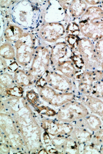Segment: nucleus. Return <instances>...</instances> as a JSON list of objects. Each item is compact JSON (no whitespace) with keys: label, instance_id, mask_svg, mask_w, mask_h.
<instances>
[{"label":"nucleus","instance_id":"nucleus-1","mask_svg":"<svg viewBox=\"0 0 103 154\" xmlns=\"http://www.w3.org/2000/svg\"><path fill=\"white\" fill-rule=\"evenodd\" d=\"M21 134L27 149V153L36 154L43 147L42 133L37 116L25 98L11 113Z\"/></svg>","mask_w":103,"mask_h":154},{"label":"nucleus","instance_id":"nucleus-2","mask_svg":"<svg viewBox=\"0 0 103 154\" xmlns=\"http://www.w3.org/2000/svg\"><path fill=\"white\" fill-rule=\"evenodd\" d=\"M1 142L7 143L12 151L27 153L24 140L11 115L1 112Z\"/></svg>","mask_w":103,"mask_h":154},{"label":"nucleus","instance_id":"nucleus-3","mask_svg":"<svg viewBox=\"0 0 103 154\" xmlns=\"http://www.w3.org/2000/svg\"><path fill=\"white\" fill-rule=\"evenodd\" d=\"M36 40L34 35L24 32L23 36L13 44L16 49V60L21 68L28 69L36 52Z\"/></svg>","mask_w":103,"mask_h":154},{"label":"nucleus","instance_id":"nucleus-4","mask_svg":"<svg viewBox=\"0 0 103 154\" xmlns=\"http://www.w3.org/2000/svg\"><path fill=\"white\" fill-rule=\"evenodd\" d=\"M90 112L87 107L79 100L69 101L56 110L54 119L62 122L73 124L76 121L83 119Z\"/></svg>","mask_w":103,"mask_h":154},{"label":"nucleus","instance_id":"nucleus-5","mask_svg":"<svg viewBox=\"0 0 103 154\" xmlns=\"http://www.w3.org/2000/svg\"><path fill=\"white\" fill-rule=\"evenodd\" d=\"M50 67V49L46 46L39 45L36 48L34 57L27 69L28 72L37 80L43 76Z\"/></svg>","mask_w":103,"mask_h":154},{"label":"nucleus","instance_id":"nucleus-6","mask_svg":"<svg viewBox=\"0 0 103 154\" xmlns=\"http://www.w3.org/2000/svg\"><path fill=\"white\" fill-rule=\"evenodd\" d=\"M41 100L52 107L58 108L73 100L77 95L73 92H62L56 91L48 85L42 88H36Z\"/></svg>","mask_w":103,"mask_h":154},{"label":"nucleus","instance_id":"nucleus-7","mask_svg":"<svg viewBox=\"0 0 103 154\" xmlns=\"http://www.w3.org/2000/svg\"><path fill=\"white\" fill-rule=\"evenodd\" d=\"M77 50L83 59L87 71L102 70L101 61L97 56L93 41L84 37H80L78 41Z\"/></svg>","mask_w":103,"mask_h":154},{"label":"nucleus","instance_id":"nucleus-8","mask_svg":"<svg viewBox=\"0 0 103 154\" xmlns=\"http://www.w3.org/2000/svg\"><path fill=\"white\" fill-rule=\"evenodd\" d=\"M37 118L43 131L51 137L69 136L74 127V125L72 124L62 122L55 119H50L39 115Z\"/></svg>","mask_w":103,"mask_h":154},{"label":"nucleus","instance_id":"nucleus-9","mask_svg":"<svg viewBox=\"0 0 103 154\" xmlns=\"http://www.w3.org/2000/svg\"><path fill=\"white\" fill-rule=\"evenodd\" d=\"M103 77L101 70L86 71L75 82V94L77 96L91 94L94 85Z\"/></svg>","mask_w":103,"mask_h":154},{"label":"nucleus","instance_id":"nucleus-10","mask_svg":"<svg viewBox=\"0 0 103 154\" xmlns=\"http://www.w3.org/2000/svg\"><path fill=\"white\" fill-rule=\"evenodd\" d=\"M43 76L47 85L56 91L62 92H73L75 94V85L73 80L61 73L49 69Z\"/></svg>","mask_w":103,"mask_h":154},{"label":"nucleus","instance_id":"nucleus-11","mask_svg":"<svg viewBox=\"0 0 103 154\" xmlns=\"http://www.w3.org/2000/svg\"><path fill=\"white\" fill-rule=\"evenodd\" d=\"M66 34L64 25L60 22H49L42 25L38 35L40 39L50 43H56Z\"/></svg>","mask_w":103,"mask_h":154},{"label":"nucleus","instance_id":"nucleus-12","mask_svg":"<svg viewBox=\"0 0 103 154\" xmlns=\"http://www.w3.org/2000/svg\"><path fill=\"white\" fill-rule=\"evenodd\" d=\"M59 152V154L81 153L80 145L69 136H51L50 145Z\"/></svg>","mask_w":103,"mask_h":154},{"label":"nucleus","instance_id":"nucleus-13","mask_svg":"<svg viewBox=\"0 0 103 154\" xmlns=\"http://www.w3.org/2000/svg\"><path fill=\"white\" fill-rule=\"evenodd\" d=\"M80 33L84 37L93 42L103 38V20L92 22H79Z\"/></svg>","mask_w":103,"mask_h":154},{"label":"nucleus","instance_id":"nucleus-14","mask_svg":"<svg viewBox=\"0 0 103 154\" xmlns=\"http://www.w3.org/2000/svg\"><path fill=\"white\" fill-rule=\"evenodd\" d=\"M71 49L65 41L58 42L54 44L50 49V67L56 64L70 59L72 54Z\"/></svg>","mask_w":103,"mask_h":154},{"label":"nucleus","instance_id":"nucleus-15","mask_svg":"<svg viewBox=\"0 0 103 154\" xmlns=\"http://www.w3.org/2000/svg\"><path fill=\"white\" fill-rule=\"evenodd\" d=\"M76 98L85 105L91 113L103 118V100L91 94L77 96Z\"/></svg>","mask_w":103,"mask_h":154},{"label":"nucleus","instance_id":"nucleus-16","mask_svg":"<svg viewBox=\"0 0 103 154\" xmlns=\"http://www.w3.org/2000/svg\"><path fill=\"white\" fill-rule=\"evenodd\" d=\"M50 69L61 73L73 82L77 81L80 77L79 72L70 58L56 64Z\"/></svg>","mask_w":103,"mask_h":154},{"label":"nucleus","instance_id":"nucleus-17","mask_svg":"<svg viewBox=\"0 0 103 154\" xmlns=\"http://www.w3.org/2000/svg\"><path fill=\"white\" fill-rule=\"evenodd\" d=\"M73 125L86 128L93 133L103 127V122L101 119L92 113H90L83 119L76 121Z\"/></svg>","mask_w":103,"mask_h":154},{"label":"nucleus","instance_id":"nucleus-18","mask_svg":"<svg viewBox=\"0 0 103 154\" xmlns=\"http://www.w3.org/2000/svg\"><path fill=\"white\" fill-rule=\"evenodd\" d=\"M15 82L17 85L23 88L34 85L36 80L28 72L27 69L20 68L13 74Z\"/></svg>","mask_w":103,"mask_h":154},{"label":"nucleus","instance_id":"nucleus-19","mask_svg":"<svg viewBox=\"0 0 103 154\" xmlns=\"http://www.w3.org/2000/svg\"><path fill=\"white\" fill-rule=\"evenodd\" d=\"M93 134L86 128L74 125L73 131L69 136L75 140L80 146H82L91 143Z\"/></svg>","mask_w":103,"mask_h":154},{"label":"nucleus","instance_id":"nucleus-20","mask_svg":"<svg viewBox=\"0 0 103 154\" xmlns=\"http://www.w3.org/2000/svg\"><path fill=\"white\" fill-rule=\"evenodd\" d=\"M87 8L88 5L85 1H70L68 9L65 12L66 17L79 19L83 15Z\"/></svg>","mask_w":103,"mask_h":154},{"label":"nucleus","instance_id":"nucleus-21","mask_svg":"<svg viewBox=\"0 0 103 154\" xmlns=\"http://www.w3.org/2000/svg\"><path fill=\"white\" fill-rule=\"evenodd\" d=\"M24 32L21 28L16 25H9L4 32V41L13 45L23 36Z\"/></svg>","mask_w":103,"mask_h":154},{"label":"nucleus","instance_id":"nucleus-22","mask_svg":"<svg viewBox=\"0 0 103 154\" xmlns=\"http://www.w3.org/2000/svg\"><path fill=\"white\" fill-rule=\"evenodd\" d=\"M79 19V22H92L103 20V9L98 6L89 7Z\"/></svg>","mask_w":103,"mask_h":154},{"label":"nucleus","instance_id":"nucleus-23","mask_svg":"<svg viewBox=\"0 0 103 154\" xmlns=\"http://www.w3.org/2000/svg\"><path fill=\"white\" fill-rule=\"evenodd\" d=\"M0 55L1 57L7 60H16V53L13 44L6 41L1 43Z\"/></svg>","mask_w":103,"mask_h":154},{"label":"nucleus","instance_id":"nucleus-24","mask_svg":"<svg viewBox=\"0 0 103 154\" xmlns=\"http://www.w3.org/2000/svg\"><path fill=\"white\" fill-rule=\"evenodd\" d=\"M24 88L17 85L8 88H4L1 86V98L9 97H24Z\"/></svg>","mask_w":103,"mask_h":154},{"label":"nucleus","instance_id":"nucleus-25","mask_svg":"<svg viewBox=\"0 0 103 154\" xmlns=\"http://www.w3.org/2000/svg\"><path fill=\"white\" fill-rule=\"evenodd\" d=\"M70 59L74 64L75 66H76L77 69L79 72L80 77V76L85 71H86V70L85 63L83 59L82 58L80 54L78 51V50L76 51H72Z\"/></svg>","mask_w":103,"mask_h":154},{"label":"nucleus","instance_id":"nucleus-26","mask_svg":"<svg viewBox=\"0 0 103 154\" xmlns=\"http://www.w3.org/2000/svg\"><path fill=\"white\" fill-rule=\"evenodd\" d=\"M33 109L34 112L40 116L47 118H53L54 119L56 115V110H54L49 106L42 104V103L33 108Z\"/></svg>","mask_w":103,"mask_h":154},{"label":"nucleus","instance_id":"nucleus-27","mask_svg":"<svg viewBox=\"0 0 103 154\" xmlns=\"http://www.w3.org/2000/svg\"><path fill=\"white\" fill-rule=\"evenodd\" d=\"M25 97L33 109L42 103V100H41L39 93L34 89H28L26 91Z\"/></svg>","mask_w":103,"mask_h":154},{"label":"nucleus","instance_id":"nucleus-28","mask_svg":"<svg viewBox=\"0 0 103 154\" xmlns=\"http://www.w3.org/2000/svg\"><path fill=\"white\" fill-rule=\"evenodd\" d=\"M0 85L4 88H12L16 85L13 74L9 72H1Z\"/></svg>","mask_w":103,"mask_h":154},{"label":"nucleus","instance_id":"nucleus-29","mask_svg":"<svg viewBox=\"0 0 103 154\" xmlns=\"http://www.w3.org/2000/svg\"><path fill=\"white\" fill-rule=\"evenodd\" d=\"M65 31L66 35L79 36L81 34L79 24L74 21H71L68 24Z\"/></svg>","mask_w":103,"mask_h":154},{"label":"nucleus","instance_id":"nucleus-30","mask_svg":"<svg viewBox=\"0 0 103 154\" xmlns=\"http://www.w3.org/2000/svg\"><path fill=\"white\" fill-rule=\"evenodd\" d=\"M81 153L82 154H101L100 148L92 143L80 146Z\"/></svg>","mask_w":103,"mask_h":154},{"label":"nucleus","instance_id":"nucleus-31","mask_svg":"<svg viewBox=\"0 0 103 154\" xmlns=\"http://www.w3.org/2000/svg\"><path fill=\"white\" fill-rule=\"evenodd\" d=\"M91 95L101 99L103 98V77L94 85Z\"/></svg>","mask_w":103,"mask_h":154},{"label":"nucleus","instance_id":"nucleus-32","mask_svg":"<svg viewBox=\"0 0 103 154\" xmlns=\"http://www.w3.org/2000/svg\"><path fill=\"white\" fill-rule=\"evenodd\" d=\"M91 143L100 148L103 144V127L93 134Z\"/></svg>","mask_w":103,"mask_h":154},{"label":"nucleus","instance_id":"nucleus-33","mask_svg":"<svg viewBox=\"0 0 103 154\" xmlns=\"http://www.w3.org/2000/svg\"><path fill=\"white\" fill-rule=\"evenodd\" d=\"M80 38V36L66 35L64 39L65 41L71 49L72 51H76L77 50L78 44Z\"/></svg>","mask_w":103,"mask_h":154},{"label":"nucleus","instance_id":"nucleus-34","mask_svg":"<svg viewBox=\"0 0 103 154\" xmlns=\"http://www.w3.org/2000/svg\"><path fill=\"white\" fill-rule=\"evenodd\" d=\"M97 56L100 61L103 60V38L94 42Z\"/></svg>","mask_w":103,"mask_h":154},{"label":"nucleus","instance_id":"nucleus-35","mask_svg":"<svg viewBox=\"0 0 103 154\" xmlns=\"http://www.w3.org/2000/svg\"><path fill=\"white\" fill-rule=\"evenodd\" d=\"M0 153L1 154H9L11 152L12 149L10 146L7 143L0 142Z\"/></svg>","mask_w":103,"mask_h":154},{"label":"nucleus","instance_id":"nucleus-36","mask_svg":"<svg viewBox=\"0 0 103 154\" xmlns=\"http://www.w3.org/2000/svg\"><path fill=\"white\" fill-rule=\"evenodd\" d=\"M1 62H0V69H1V72H7V66L9 64V61L3 59V58H0Z\"/></svg>","mask_w":103,"mask_h":154},{"label":"nucleus","instance_id":"nucleus-37","mask_svg":"<svg viewBox=\"0 0 103 154\" xmlns=\"http://www.w3.org/2000/svg\"><path fill=\"white\" fill-rule=\"evenodd\" d=\"M13 1H1V8H7V7L12 5L14 3Z\"/></svg>","mask_w":103,"mask_h":154},{"label":"nucleus","instance_id":"nucleus-38","mask_svg":"<svg viewBox=\"0 0 103 154\" xmlns=\"http://www.w3.org/2000/svg\"><path fill=\"white\" fill-rule=\"evenodd\" d=\"M87 5H92V6H96L97 5L101 4V1H89L86 0L85 1Z\"/></svg>","mask_w":103,"mask_h":154},{"label":"nucleus","instance_id":"nucleus-39","mask_svg":"<svg viewBox=\"0 0 103 154\" xmlns=\"http://www.w3.org/2000/svg\"><path fill=\"white\" fill-rule=\"evenodd\" d=\"M38 154H48V152L47 149H46V148L43 146V148L39 151Z\"/></svg>","mask_w":103,"mask_h":154},{"label":"nucleus","instance_id":"nucleus-40","mask_svg":"<svg viewBox=\"0 0 103 154\" xmlns=\"http://www.w3.org/2000/svg\"><path fill=\"white\" fill-rule=\"evenodd\" d=\"M101 69L103 71V60L101 62Z\"/></svg>","mask_w":103,"mask_h":154},{"label":"nucleus","instance_id":"nucleus-41","mask_svg":"<svg viewBox=\"0 0 103 154\" xmlns=\"http://www.w3.org/2000/svg\"><path fill=\"white\" fill-rule=\"evenodd\" d=\"M101 6L102 7V8L103 9V1H101Z\"/></svg>","mask_w":103,"mask_h":154},{"label":"nucleus","instance_id":"nucleus-42","mask_svg":"<svg viewBox=\"0 0 103 154\" xmlns=\"http://www.w3.org/2000/svg\"><path fill=\"white\" fill-rule=\"evenodd\" d=\"M102 100H103V98H102Z\"/></svg>","mask_w":103,"mask_h":154}]
</instances>
